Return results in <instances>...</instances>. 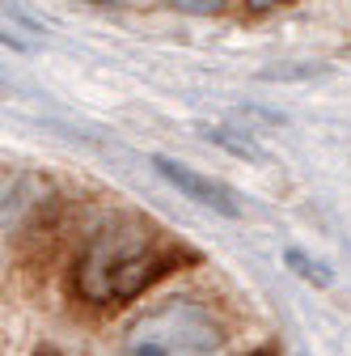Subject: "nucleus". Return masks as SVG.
Masks as SVG:
<instances>
[{"label": "nucleus", "instance_id": "10", "mask_svg": "<svg viewBox=\"0 0 351 356\" xmlns=\"http://www.w3.org/2000/svg\"><path fill=\"white\" fill-rule=\"evenodd\" d=\"M98 5H102V0H98Z\"/></svg>", "mask_w": 351, "mask_h": 356}, {"label": "nucleus", "instance_id": "6", "mask_svg": "<svg viewBox=\"0 0 351 356\" xmlns=\"http://www.w3.org/2000/svg\"><path fill=\"white\" fill-rule=\"evenodd\" d=\"M229 0H178V9L187 13H199V17H212V13H225Z\"/></svg>", "mask_w": 351, "mask_h": 356}, {"label": "nucleus", "instance_id": "3", "mask_svg": "<svg viewBox=\"0 0 351 356\" xmlns=\"http://www.w3.org/2000/svg\"><path fill=\"white\" fill-rule=\"evenodd\" d=\"M157 174L165 178L169 187H178L187 200L212 208V212H221V216H241V200L229 183H221V178H212V174H199L195 165L187 161H173V157H153Z\"/></svg>", "mask_w": 351, "mask_h": 356}, {"label": "nucleus", "instance_id": "1", "mask_svg": "<svg viewBox=\"0 0 351 356\" xmlns=\"http://www.w3.org/2000/svg\"><path fill=\"white\" fill-rule=\"evenodd\" d=\"M195 259L199 254L191 246L173 242L165 229L148 225L140 216H123L102 234H94V242L85 246L76 263V293L98 305L131 301L161 276H169L173 267L195 263Z\"/></svg>", "mask_w": 351, "mask_h": 356}, {"label": "nucleus", "instance_id": "7", "mask_svg": "<svg viewBox=\"0 0 351 356\" xmlns=\"http://www.w3.org/2000/svg\"><path fill=\"white\" fill-rule=\"evenodd\" d=\"M280 5H288V0H246L250 13H267V9H280Z\"/></svg>", "mask_w": 351, "mask_h": 356}, {"label": "nucleus", "instance_id": "8", "mask_svg": "<svg viewBox=\"0 0 351 356\" xmlns=\"http://www.w3.org/2000/svg\"><path fill=\"white\" fill-rule=\"evenodd\" d=\"M246 356H280L275 348H258V352H246Z\"/></svg>", "mask_w": 351, "mask_h": 356}, {"label": "nucleus", "instance_id": "4", "mask_svg": "<svg viewBox=\"0 0 351 356\" xmlns=\"http://www.w3.org/2000/svg\"><path fill=\"white\" fill-rule=\"evenodd\" d=\"M284 259L292 263V272H296L300 280H309V284H330V272H326V267H322V263H314V259H305L300 250H288Z\"/></svg>", "mask_w": 351, "mask_h": 356}, {"label": "nucleus", "instance_id": "5", "mask_svg": "<svg viewBox=\"0 0 351 356\" xmlns=\"http://www.w3.org/2000/svg\"><path fill=\"white\" fill-rule=\"evenodd\" d=\"M207 136H212V140H221V145H229V149H233V153H241V157H262L254 140H233V136H229V131H225V127H212V131H207Z\"/></svg>", "mask_w": 351, "mask_h": 356}, {"label": "nucleus", "instance_id": "9", "mask_svg": "<svg viewBox=\"0 0 351 356\" xmlns=\"http://www.w3.org/2000/svg\"><path fill=\"white\" fill-rule=\"evenodd\" d=\"M34 356H60V352H51V348H42V352H34Z\"/></svg>", "mask_w": 351, "mask_h": 356}, {"label": "nucleus", "instance_id": "2", "mask_svg": "<svg viewBox=\"0 0 351 356\" xmlns=\"http://www.w3.org/2000/svg\"><path fill=\"white\" fill-rule=\"evenodd\" d=\"M225 343V327L195 297H169L123 331L114 356H216Z\"/></svg>", "mask_w": 351, "mask_h": 356}]
</instances>
